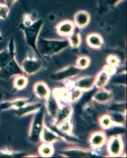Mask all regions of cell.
<instances>
[{
	"mask_svg": "<svg viewBox=\"0 0 127 158\" xmlns=\"http://www.w3.org/2000/svg\"><path fill=\"white\" fill-rule=\"evenodd\" d=\"M69 45L68 40H39L36 43V48L43 56H50L58 54Z\"/></svg>",
	"mask_w": 127,
	"mask_h": 158,
	"instance_id": "cell-1",
	"label": "cell"
},
{
	"mask_svg": "<svg viewBox=\"0 0 127 158\" xmlns=\"http://www.w3.org/2000/svg\"><path fill=\"white\" fill-rule=\"evenodd\" d=\"M44 112L43 109H38L35 114L32 122L31 123L30 131H29V139L33 143H36L40 139L42 130L44 127Z\"/></svg>",
	"mask_w": 127,
	"mask_h": 158,
	"instance_id": "cell-2",
	"label": "cell"
},
{
	"mask_svg": "<svg viewBox=\"0 0 127 158\" xmlns=\"http://www.w3.org/2000/svg\"><path fill=\"white\" fill-rule=\"evenodd\" d=\"M43 22L41 19L38 20L36 22H32L28 26H25L24 29V33H25V40L28 44L32 48L35 49L37 52L36 48V43L38 40V36H39V32L41 31L43 27Z\"/></svg>",
	"mask_w": 127,
	"mask_h": 158,
	"instance_id": "cell-3",
	"label": "cell"
},
{
	"mask_svg": "<svg viewBox=\"0 0 127 158\" xmlns=\"http://www.w3.org/2000/svg\"><path fill=\"white\" fill-rule=\"evenodd\" d=\"M43 67V62L40 59H36L35 57L28 58L25 59L22 63V71L25 72L28 75H32L36 74Z\"/></svg>",
	"mask_w": 127,
	"mask_h": 158,
	"instance_id": "cell-4",
	"label": "cell"
},
{
	"mask_svg": "<svg viewBox=\"0 0 127 158\" xmlns=\"http://www.w3.org/2000/svg\"><path fill=\"white\" fill-rule=\"evenodd\" d=\"M14 40H11L10 42L9 51L2 50L0 52V70H4L8 64L11 62V60L15 59L14 47Z\"/></svg>",
	"mask_w": 127,
	"mask_h": 158,
	"instance_id": "cell-5",
	"label": "cell"
},
{
	"mask_svg": "<svg viewBox=\"0 0 127 158\" xmlns=\"http://www.w3.org/2000/svg\"><path fill=\"white\" fill-rule=\"evenodd\" d=\"M123 150V142L121 138L118 136L111 138L108 144V151L111 156H119Z\"/></svg>",
	"mask_w": 127,
	"mask_h": 158,
	"instance_id": "cell-6",
	"label": "cell"
},
{
	"mask_svg": "<svg viewBox=\"0 0 127 158\" xmlns=\"http://www.w3.org/2000/svg\"><path fill=\"white\" fill-rule=\"evenodd\" d=\"M79 71H80V69L77 68L76 66L75 67L70 66V67H66V68L62 70L61 71H59L55 74H53L52 77H53L54 80H57V81L64 80V79L70 78V77L76 75Z\"/></svg>",
	"mask_w": 127,
	"mask_h": 158,
	"instance_id": "cell-7",
	"label": "cell"
},
{
	"mask_svg": "<svg viewBox=\"0 0 127 158\" xmlns=\"http://www.w3.org/2000/svg\"><path fill=\"white\" fill-rule=\"evenodd\" d=\"M46 109L48 112L49 115L52 118H55L56 115L58 114V111L59 110V101L53 96V94H50L49 97L46 99Z\"/></svg>",
	"mask_w": 127,
	"mask_h": 158,
	"instance_id": "cell-8",
	"label": "cell"
},
{
	"mask_svg": "<svg viewBox=\"0 0 127 158\" xmlns=\"http://www.w3.org/2000/svg\"><path fill=\"white\" fill-rule=\"evenodd\" d=\"M96 77L94 76H85L79 78L74 84V87L81 89L82 91L88 90L92 88L95 85Z\"/></svg>",
	"mask_w": 127,
	"mask_h": 158,
	"instance_id": "cell-9",
	"label": "cell"
},
{
	"mask_svg": "<svg viewBox=\"0 0 127 158\" xmlns=\"http://www.w3.org/2000/svg\"><path fill=\"white\" fill-rule=\"evenodd\" d=\"M90 22V15L87 11L80 10L74 16V25L80 29L86 27Z\"/></svg>",
	"mask_w": 127,
	"mask_h": 158,
	"instance_id": "cell-10",
	"label": "cell"
},
{
	"mask_svg": "<svg viewBox=\"0 0 127 158\" xmlns=\"http://www.w3.org/2000/svg\"><path fill=\"white\" fill-rule=\"evenodd\" d=\"M75 25L70 21H65V22L59 23L57 26V32L59 35L63 36H69L74 32Z\"/></svg>",
	"mask_w": 127,
	"mask_h": 158,
	"instance_id": "cell-11",
	"label": "cell"
},
{
	"mask_svg": "<svg viewBox=\"0 0 127 158\" xmlns=\"http://www.w3.org/2000/svg\"><path fill=\"white\" fill-rule=\"evenodd\" d=\"M34 93L39 99L46 100L51 94L50 89L43 81H38L34 85Z\"/></svg>",
	"mask_w": 127,
	"mask_h": 158,
	"instance_id": "cell-12",
	"label": "cell"
},
{
	"mask_svg": "<svg viewBox=\"0 0 127 158\" xmlns=\"http://www.w3.org/2000/svg\"><path fill=\"white\" fill-rule=\"evenodd\" d=\"M72 111H73V110H72L71 106H70V105H64L61 108H59V110L58 111V114L55 118L56 125L59 126V124L62 123L64 121L68 120L70 115H72Z\"/></svg>",
	"mask_w": 127,
	"mask_h": 158,
	"instance_id": "cell-13",
	"label": "cell"
},
{
	"mask_svg": "<svg viewBox=\"0 0 127 158\" xmlns=\"http://www.w3.org/2000/svg\"><path fill=\"white\" fill-rule=\"evenodd\" d=\"M40 138L44 143L51 144L59 140V135L47 127H43L41 135H40Z\"/></svg>",
	"mask_w": 127,
	"mask_h": 158,
	"instance_id": "cell-14",
	"label": "cell"
},
{
	"mask_svg": "<svg viewBox=\"0 0 127 158\" xmlns=\"http://www.w3.org/2000/svg\"><path fill=\"white\" fill-rule=\"evenodd\" d=\"M106 136L102 132H96L90 138V144L92 148H100L105 143Z\"/></svg>",
	"mask_w": 127,
	"mask_h": 158,
	"instance_id": "cell-15",
	"label": "cell"
},
{
	"mask_svg": "<svg viewBox=\"0 0 127 158\" xmlns=\"http://www.w3.org/2000/svg\"><path fill=\"white\" fill-rule=\"evenodd\" d=\"M103 39L99 34L92 33V34L88 35L87 37V44L89 47L93 48H100L102 47Z\"/></svg>",
	"mask_w": 127,
	"mask_h": 158,
	"instance_id": "cell-16",
	"label": "cell"
},
{
	"mask_svg": "<svg viewBox=\"0 0 127 158\" xmlns=\"http://www.w3.org/2000/svg\"><path fill=\"white\" fill-rule=\"evenodd\" d=\"M112 99V94L108 90H100L94 96V100L96 102L104 104L108 103Z\"/></svg>",
	"mask_w": 127,
	"mask_h": 158,
	"instance_id": "cell-17",
	"label": "cell"
},
{
	"mask_svg": "<svg viewBox=\"0 0 127 158\" xmlns=\"http://www.w3.org/2000/svg\"><path fill=\"white\" fill-rule=\"evenodd\" d=\"M109 77L110 75L105 70H102L96 77L95 85H96L98 89H103L109 81Z\"/></svg>",
	"mask_w": 127,
	"mask_h": 158,
	"instance_id": "cell-18",
	"label": "cell"
},
{
	"mask_svg": "<svg viewBox=\"0 0 127 158\" xmlns=\"http://www.w3.org/2000/svg\"><path fill=\"white\" fill-rule=\"evenodd\" d=\"M53 96L57 99L58 101L59 100H61L63 101H70V92L69 90L65 89H55L53 91Z\"/></svg>",
	"mask_w": 127,
	"mask_h": 158,
	"instance_id": "cell-19",
	"label": "cell"
},
{
	"mask_svg": "<svg viewBox=\"0 0 127 158\" xmlns=\"http://www.w3.org/2000/svg\"><path fill=\"white\" fill-rule=\"evenodd\" d=\"M39 153L42 156L49 157V156H51L54 153V148H53L51 144L43 142V145H41L39 147Z\"/></svg>",
	"mask_w": 127,
	"mask_h": 158,
	"instance_id": "cell-20",
	"label": "cell"
},
{
	"mask_svg": "<svg viewBox=\"0 0 127 158\" xmlns=\"http://www.w3.org/2000/svg\"><path fill=\"white\" fill-rule=\"evenodd\" d=\"M28 84V78L25 76L19 74L17 76L14 81V85L17 89H23Z\"/></svg>",
	"mask_w": 127,
	"mask_h": 158,
	"instance_id": "cell-21",
	"label": "cell"
},
{
	"mask_svg": "<svg viewBox=\"0 0 127 158\" xmlns=\"http://www.w3.org/2000/svg\"><path fill=\"white\" fill-rule=\"evenodd\" d=\"M68 41L69 44H70L72 48H78L79 46L81 45V36H80L79 33H77V32H73L72 34H70V36H69Z\"/></svg>",
	"mask_w": 127,
	"mask_h": 158,
	"instance_id": "cell-22",
	"label": "cell"
},
{
	"mask_svg": "<svg viewBox=\"0 0 127 158\" xmlns=\"http://www.w3.org/2000/svg\"><path fill=\"white\" fill-rule=\"evenodd\" d=\"M111 121L113 123L117 124H124L125 122V117L123 114L119 113V112H115L110 115Z\"/></svg>",
	"mask_w": 127,
	"mask_h": 158,
	"instance_id": "cell-23",
	"label": "cell"
},
{
	"mask_svg": "<svg viewBox=\"0 0 127 158\" xmlns=\"http://www.w3.org/2000/svg\"><path fill=\"white\" fill-rule=\"evenodd\" d=\"M89 58L87 57V56H81V57H79L78 59L77 60L76 67H77V68L80 69V70H81V69H84L86 68V67H88V66L89 65Z\"/></svg>",
	"mask_w": 127,
	"mask_h": 158,
	"instance_id": "cell-24",
	"label": "cell"
},
{
	"mask_svg": "<svg viewBox=\"0 0 127 158\" xmlns=\"http://www.w3.org/2000/svg\"><path fill=\"white\" fill-rule=\"evenodd\" d=\"M66 154L68 156H87L88 153L81 149H72L69 151H66Z\"/></svg>",
	"mask_w": 127,
	"mask_h": 158,
	"instance_id": "cell-25",
	"label": "cell"
},
{
	"mask_svg": "<svg viewBox=\"0 0 127 158\" xmlns=\"http://www.w3.org/2000/svg\"><path fill=\"white\" fill-rule=\"evenodd\" d=\"M81 96H82V90L74 87V89H73L70 93V101L74 102V101H78L79 99L81 98Z\"/></svg>",
	"mask_w": 127,
	"mask_h": 158,
	"instance_id": "cell-26",
	"label": "cell"
},
{
	"mask_svg": "<svg viewBox=\"0 0 127 158\" xmlns=\"http://www.w3.org/2000/svg\"><path fill=\"white\" fill-rule=\"evenodd\" d=\"M100 125L104 129H107V128L111 127L113 125V123L111 121V118H110V115H104L100 118Z\"/></svg>",
	"mask_w": 127,
	"mask_h": 158,
	"instance_id": "cell-27",
	"label": "cell"
},
{
	"mask_svg": "<svg viewBox=\"0 0 127 158\" xmlns=\"http://www.w3.org/2000/svg\"><path fill=\"white\" fill-rule=\"evenodd\" d=\"M59 130L65 134H69L72 131V124L68 120H66L59 125Z\"/></svg>",
	"mask_w": 127,
	"mask_h": 158,
	"instance_id": "cell-28",
	"label": "cell"
},
{
	"mask_svg": "<svg viewBox=\"0 0 127 158\" xmlns=\"http://www.w3.org/2000/svg\"><path fill=\"white\" fill-rule=\"evenodd\" d=\"M10 8L6 4L0 3V18L1 19H6L9 16Z\"/></svg>",
	"mask_w": 127,
	"mask_h": 158,
	"instance_id": "cell-29",
	"label": "cell"
},
{
	"mask_svg": "<svg viewBox=\"0 0 127 158\" xmlns=\"http://www.w3.org/2000/svg\"><path fill=\"white\" fill-rule=\"evenodd\" d=\"M108 63L110 66L116 67L118 64V59L115 56H109L108 57Z\"/></svg>",
	"mask_w": 127,
	"mask_h": 158,
	"instance_id": "cell-30",
	"label": "cell"
},
{
	"mask_svg": "<svg viewBox=\"0 0 127 158\" xmlns=\"http://www.w3.org/2000/svg\"><path fill=\"white\" fill-rule=\"evenodd\" d=\"M5 1V4L6 6H7L8 7H10V6H12L15 3V2L18 1V0H4Z\"/></svg>",
	"mask_w": 127,
	"mask_h": 158,
	"instance_id": "cell-31",
	"label": "cell"
},
{
	"mask_svg": "<svg viewBox=\"0 0 127 158\" xmlns=\"http://www.w3.org/2000/svg\"><path fill=\"white\" fill-rule=\"evenodd\" d=\"M2 34H1V32H0V41H2Z\"/></svg>",
	"mask_w": 127,
	"mask_h": 158,
	"instance_id": "cell-32",
	"label": "cell"
}]
</instances>
